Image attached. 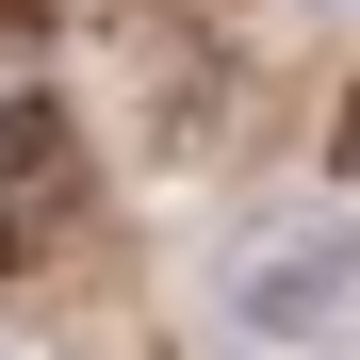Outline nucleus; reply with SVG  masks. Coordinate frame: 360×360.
Masks as SVG:
<instances>
[{"mask_svg":"<svg viewBox=\"0 0 360 360\" xmlns=\"http://www.w3.org/2000/svg\"><path fill=\"white\" fill-rule=\"evenodd\" d=\"M213 295H229V328L278 344V360H360V213H328V197L246 213L229 262H213Z\"/></svg>","mask_w":360,"mask_h":360,"instance_id":"f257e3e1","label":"nucleus"},{"mask_svg":"<svg viewBox=\"0 0 360 360\" xmlns=\"http://www.w3.org/2000/svg\"><path fill=\"white\" fill-rule=\"evenodd\" d=\"M82 197H98V164H82V115L49 98V82H0V278L66 246V229H82Z\"/></svg>","mask_w":360,"mask_h":360,"instance_id":"f03ea898","label":"nucleus"},{"mask_svg":"<svg viewBox=\"0 0 360 360\" xmlns=\"http://www.w3.org/2000/svg\"><path fill=\"white\" fill-rule=\"evenodd\" d=\"M328 180H360V82H344V115H328Z\"/></svg>","mask_w":360,"mask_h":360,"instance_id":"7ed1b4c3","label":"nucleus"},{"mask_svg":"<svg viewBox=\"0 0 360 360\" xmlns=\"http://www.w3.org/2000/svg\"><path fill=\"white\" fill-rule=\"evenodd\" d=\"M0 360H49V344H17V328H0Z\"/></svg>","mask_w":360,"mask_h":360,"instance_id":"20e7f679","label":"nucleus"}]
</instances>
